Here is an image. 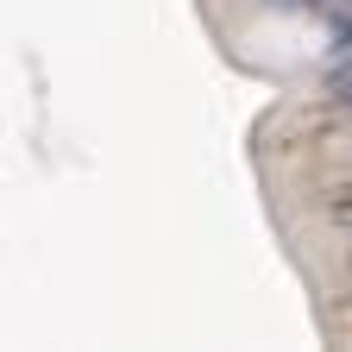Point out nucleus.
<instances>
[{"label": "nucleus", "mask_w": 352, "mask_h": 352, "mask_svg": "<svg viewBox=\"0 0 352 352\" xmlns=\"http://www.w3.org/2000/svg\"><path fill=\"white\" fill-rule=\"evenodd\" d=\"M327 95H333L340 107H352V57H340V63L327 69Z\"/></svg>", "instance_id": "obj_1"}, {"label": "nucleus", "mask_w": 352, "mask_h": 352, "mask_svg": "<svg viewBox=\"0 0 352 352\" xmlns=\"http://www.w3.org/2000/svg\"><path fill=\"white\" fill-rule=\"evenodd\" d=\"M271 7H327V13H346L352 0H271Z\"/></svg>", "instance_id": "obj_2"}, {"label": "nucleus", "mask_w": 352, "mask_h": 352, "mask_svg": "<svg viewBox=\"0 0 352 352\" xmlns=\"http://www.w3.org/2000/svg\"><path fill=\"white\" fill-rule=\"evenodd\" d=\"M333 44H340V57H352V19H340V32H333Z\"/></svg>", "instance_id": "obj_3"}]
</instances>
